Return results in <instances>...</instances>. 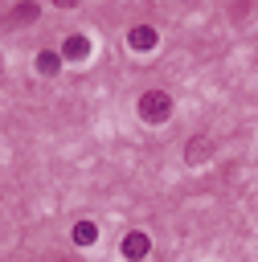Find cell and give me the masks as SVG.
I'll list each match as a JSON object with an SVG mask.
<instances>
[{
  "instance_id": "52a82bcc",
  "label": "cell",
  "mask_w": 258,
  "mask_h": 262,
  "mask_svg": "<svg viewBox=\"0 0 258 262\" xmlns=\"http://www.w3.org/2000/svg\"><path fill=\"white\" fill-rule=\"evenodd\" d=\"M209 151H213V143H209V139H192V143L184 147V160H188V164H201Z\"/></svg>"
},
{
  "instance_id": "7a4b0ae2",
  "label": "cell",
  "mask_w": 258,
  "mask_h": 262,
  "mask_svg": "<svg viewBox=\"0 0 258 262\" xmlns=\"http://www.w3.org/2000/svg\"><path fill=\"white\" fill-rule=\"evenodd\" d=\"M57 57H61V61H86V57H90V37H86V33H70V37L61 41Z\"/></svg>"
},
{
  "instance_id": "3957f363",
  "label": "cell",
  "mask_w": 258,
  "mask_h": 262,
  "mask_svg": "<svg viewBox=\"0 0 258 262\" xmlns=\"http://www.w3.org/2000/svg\"><path fill=\"white\" fill-rule=\"evenodd\" d=\"M147 250H152V242H147V233H139V229H131V233L123 237V258H127V262H143V258H147Z\"/></svg>"
},
{
  "instance_id": "6da1fadb",
  "label": "cell",
  "mask_w": 258,
  "mask_h": 262,
  "mask_svg": "<svg viewBox=\"0 0 258 262\" xmlns=\"http://www.w3.org/2000/svg\"><path fill=\"white\" fill-rule=\"evenodd\" d=\"M168 115H172V94L168 90H147L139 98V119L143 123H164Z\"/></svg>"
},
{
  "instance_id": "8992f818",
  "label": "cell",
  "mask_w": 258,
  "mask_h": 262,
  "mask_svg": "<svg viewBox=\"0 0 258 262\" xmlns=\"http://www.w3.org/2000/svg\"><path fill=\"white\" fill-rule=\"evenodd\" d=\"M37 70H41V74H57V70H61L57 49H41V53H37Z\"/></svg>"
},
{
  "instance_id": "277c9868",
  "label": "cell",
  "mask_w": 258,
  "mask_h": 262,
  "mask_svg": "<svg viewBox=\"0 0 258 262\" xmlns=\"http://www.w3.org/2000/svg\"><path fill=\"white\" fill-rule=\"evenodd\" d=\"M127 41H131V49H152V45H156V29H152V25H135V29L127 33Z\"/></svg>"
},
{
  "instance_id": "5b68a950",
  "label": "cell",
  "mask_w": 258,
  "mask_h": 262,
  "mask_svg": "<svg viewBox=\"0 0 258 262\" xmlns=\"http://www.w3.org/2000/svg\"><path fill=\"white\" fill-rule=\"evenodd\" d=\"M98 242V225L94 221H78L74 225V246H94Z\"/></svg>"
}]
</instances>
